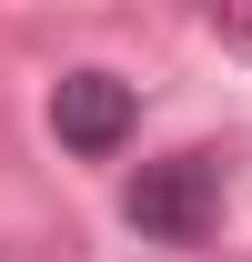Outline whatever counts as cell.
I'll return each instance as SVG.
<instances>
[{"mask_svg": "<svg viewBox=\"0 0 252 262\" xmlns=\"http://www.w3.org/2000/svg\"><path fill=\"white\" fill-rule=\"evenodd\" d=\"M121 212H131L141 242H182V252H192V242L222 222V171H212V151H172V162H152V171L121 192Z\"/></svg>", "mask_w": 252, "mask_h": 262, "instance_id": "6da1fadb", "label": "cell"}, {"mask_svg": "<svg viewBox=\"0 0 252 262\" xmlns=\"http://www.w3.org/2000/svg\"><path fill=\"white\" fill-rule=\"evenodd\" d=\"M131 121H141V101H131V81H111V71H71L61 91H51V131H61V151H81V162L121 151Z\"/></svg>", "mask_w": 252, "mask_h": 262, "instance_id": "7a4b0ae2", "label": "cell"}]
</instances>
